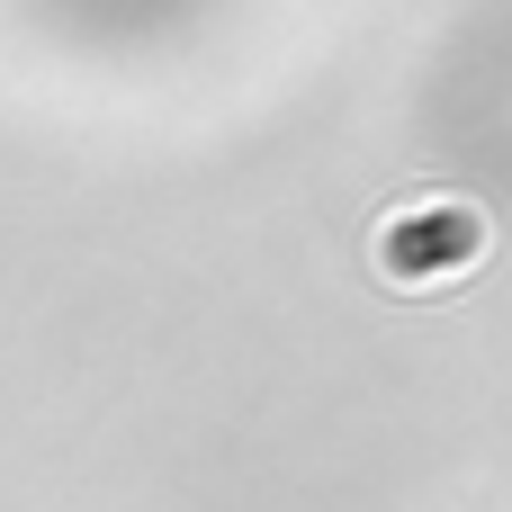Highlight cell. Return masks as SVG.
<instances>
[{
	"mask_svg": "<svg viewBox=\"0 0 512 512\" xmlns=\"http://www.w3.org/2000/svg\"><path fill=\"white\" fill-rule=\"evenodd\" d=\"M468 243H477V225L459 216V207H432V216H396L387 234H378V270L387 279H441V270H459L468 261Z\"/></svg>",
	"mask_w": 512,
	"mask_h": 512,
	"instance_id": "cell-1",
	"label": "cell"
}]
</instances>
